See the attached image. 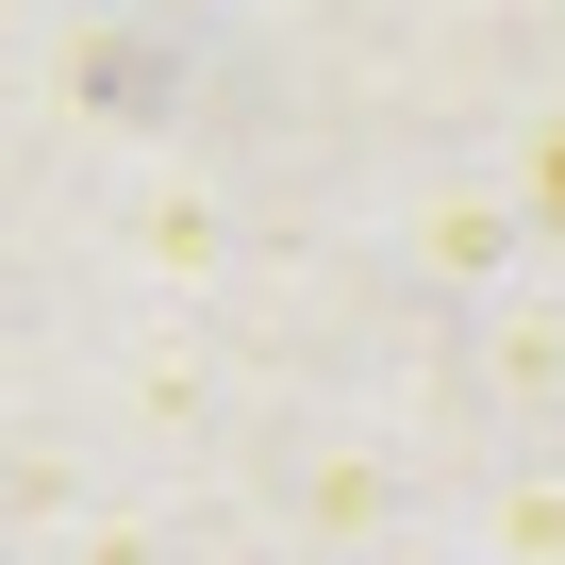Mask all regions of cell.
<instances>
[{
  "instance_id": "cell-1",
  "label": "cell",
  "mask_w": 565,
  "mask_h": 565,
  "mask_svg": "<svg viewBox=\"0 0 565 565\" xmlns=\"http://www.w3.org/2000/svg\"><path fill=\"white\" fill-rule=\"evenodd\" d=\"M548 216H565V134H548Z\"/></svg>"
}]
</instances>
